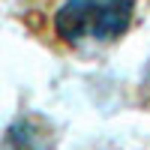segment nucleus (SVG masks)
Segmentation results:
<instances>
[{
  "label": "nucleus",
  "mask_w": 150,
  "mask_h": 150,
  "mask_svg": "<svg viewBox=\"0 0 150 150\" xmlns=\"http://www.w3.org/2000/svg\"><path fill=\"white\" fill-rule=\"evenodd\" d=\"M141 102L150 108V63L144 69V78H141Z\"/></svg>",
  "instance_id": "obj_3"
},
{
  "label": "nucleus",
  "mask_w": 150,
  "mask_h": 150,
  "mask_svg": "<svg viewBox=\"0 0 150 150\" xmlns=\"http://www.w3.org/2000/svg\"><path fill=\"white\" fill-rule=\"evenodd\" d=\"M33 126H36V120H18L15 126L9 129V135H6V144H9L12 150H42L45 144H42V141L36 144Z\"/></svg>",
  "instance_id": "obj_2"
},
{
  "label": "nucleus",
  "mask_w": 150,
  "mask_h": 150,
  "mask_svg": "<svg viewBox=\"0 0 150 150\" xmlns=\"http://www.w3.org/2000/svg\"><path fill=\"white\" fill-rule=\"evenodd\" d=\"M138 21V0H51L39 30L57 48L87 51L123 39Z\"/></svg>",
  "instance_id": "obj_1"
}]
</instances>
